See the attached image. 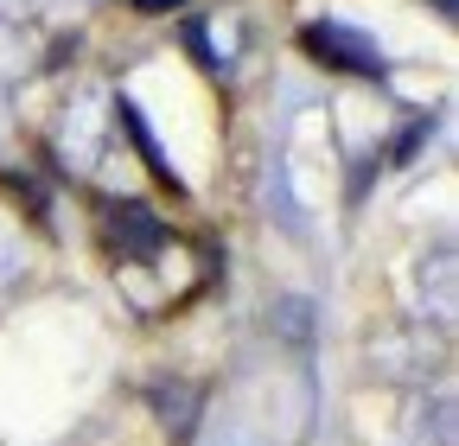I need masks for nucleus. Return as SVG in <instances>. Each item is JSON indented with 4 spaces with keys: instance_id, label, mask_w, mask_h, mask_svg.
Segmentation results:
<instances>
[{
    "instance_id": "nucleus-1",
    "label": "nucleus",
    "mask_w": 459,
    "mask_h": 446,
    "mask_svg": "<svg viewBox=\"0 0 459 446\" xmlns=\"http://www.w3.org/2000/svg\"><path fill=\"white\" fill-rule=\"evenodd\" d=\"M307 51H319V64L358 71V77H383V58H377V45L351 39L344 26H307Z\"/></svg>"
},
{
    "instance_id": "nucleus-4",
    "label": "nucleus",
    "mask_w": 459,
    "mask_h": 446,
    "mask_svg": "<svg viewBox=\"0 0 459 446\" xmlns=\"http://www.w3.org/2000/svg\"><path fill=\"white\" fill-rule=\"evenodd\" d=\"M134 7H141V13H172L179 0H134Z\"/></svg>"
},
{
    "instance_id": "nucleus-3",
    "label": "nucleus",
    "mask_w": 459,
    "mask_h": 446,
    "mask_svg": "<svg viewBox=\"0 0 459 446\" xmlns=\"http://www.w3.org/2000/svg\"><path fill=\"white\" fill-rule=\"evenodd\" d=\"M122 122H128V134H134V147H141V153H147V166H153V173H160V179H166V185H172V192H179V173H172V166H166V159H160V147H153V134H147V122H141V116H134V102H122Z\"/></svg>"
},
{
    "instance_id": "nucleus-2",
    "label": "nucleus",
    "mask_w": 459,
    "mask_h": 446,
    "mask_svg": "<svg viewBox=\"0 0 459 446\" xmlns=\"http://www.w3.org/2000/svg\"><path fill=\"white\" fill-rule=\"evenodd\" d=\"M108 210H115L108 223H115V230L128 236V249H134V255L160 249V223H153V210H147V204H108Z\"/></svg>"
}]
</instances>
